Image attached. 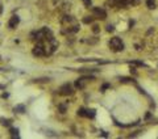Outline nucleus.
I'll return each instance as SVG.
<instances>
[{"mask_svg":"<svg viewBox=\"0 0 158 139\" xmlns=\"http://www.w3.org/2000/svg\"><path fill=\"white\" fill-rule=\"evenodd\" d=\"M94 32H95V33H98V32H99V26H98V25H95V26H94Z\"/></svg>","mask_w":158,"mask_h":139,"instance_id":"aec40b11","label":"nucleus"},{"mask_svg":"<svg viewBox=\"0 0 158 139\" xmlns=\"http://www.w3.org/2000/svg\"><path fill=\"white\" fill-rule=\"evenodd\" d=\"M95 114H96L95 109H86V117H88V118H95Z\"/></svg>","mask_w":158,"mask_h":139,"instance_id":"6e6552de","label":"nucleus"},{"mask_svg":"<svg viewBox=\"0 0 158 139\" xmlns=\"http://www.w3.org/2000/svg\"><path fill=\"white\" fill-rule=\"evenodd\" d=\"M19 22H20V17L17 16V15H13V16L9 18V21H8V28H9V29H15V28L19 25Z\"/></svg>","mask_w":158,"mask_h":139,"instance_id":"423d86ee","label":"nucleus"},{"mask_svg":"<svg viewBox=\"0 0 158 139\" xmlns=\"http://www.w3.org/2000/svg\"><path fill=\"white\" fill-rule=\"evenodd\" d=\"M11 122H12L11 119H4V118H0V123H1L3 126H9V125H11Z\"/></svg>","mask_w":158,"mask_h":139,"instance_id":"f8f14e48","label":"nucleus"},{"mask_svg":"<svg viewBox=\"0 0 158 139\" xmlns=\"http://www.w3.org/2000/svg\"><path fill=\"white\" fill-rule=\"evenodd\" d=\"M82 1H83V4H84V7H87V8H90L91 7V0H82Z\"/></svg>","mask_w":158,"mask_h":139,"instance_id":"2eb2a0df","label":"nucleus"},{"mask_svg":"<svg viewBox=\"0 0 158 139\" xmlns=\"http://www.w3.org/2000/svg\"><path fill=\"white\" fill-rule=\"evenodd\" d=\"M15 112H16V113H24V112H25V106H24V105L15 106Z\"/></svg>","mask_w":158,"mask_h":139,"instance_id":"9b49d317","label":"nucleus"},{"mask_svg":"<svg viewBox=\"0 0 158 139\" xmlns=\"http://www.w3.org/2000/svg\"><path fill=\"white\" fill-rule=\"evenodd\" d=\"M138 0H119V5H133V4H137Z\"/></svg>","mask_w":158,"mask_h":139,"instance_id":"0eeeda50","label":"nucleus"},{"mask_svg":"<svg viewBox=\"0 0 158 139\" xmlns=\"http://www.w3.org/2000/svg\"><path fill=\"white\" fill-rule=\"evenodd\" d=\"M59 110H61V113H65V112H66V106H65V105H59Z\"/></svg>","mask_w":158,"mask_h":139,"instance_id":"f3484780","label":"nucleus"},{"mask_svg":"<svg viewBox=\"0 0 158 139\" xmlns=\"http://www.w3.org/2000/svg\"><path fill=\"white\" fill-rule=\"evenodd\" d=\"M78 116L86 117V109H84V108H81V109H78Z\"/></svg>","mask_w":158,"mask_h":139,"instance_id":"4468645a","label":"nucleus"},{"mask_svg":"<svg viewBox=\"0 0 158 139\" xmlns=\"http://www.w3.org/2000/svg\"><path fill=\"white\" fill-rule=\"evenodd\" d=\"M107 30H108V32H113V30H115L113 25H108V26H107Z\"/></svg>","mask_w":158,"mask_h":139,"instance_id":"6ab92c4d","label":"nucleus"},{"mask_svg":"<svg viewBox=\"0 0 158 139\" xmlns=\"http://www.w3.org/2000/svg\"><path fill=\"white\" fill-rule=\"evenodd\" d=\"M146 5H148V8H150V9H154L155 8V0H146Z\"/></svg>","mask_w":158,"mask_h":139,"instance_id":"9d476101","label":"nucleus"},{"mask_svg":"<svg viewBox=\"0 0 158 139\" xmlns=\"http://www.w3.org/2000/svg\"><path fill=\"white\" fill-rule=\"evenodd\" d=\"M107 88H109V84H104V85L101 87V89H100V91H101V92H104V91L107 89Z\"/></svg>","mask_w":158,"mask_h":139,"instance_id":"a211bd4d","label":"nucleus"},{"mask_svg":"<svg viewBox=\"0 0 158 139\" xmlns=\"http://www.w3.org/2000/svg\"><path fill=\"white\" fill-rule=\"evenodd\" d=\"M92 15H94L95 18H99V20H105L107 18V12L100 7H95L92 9Z\"/></svg>","mask_w":158,"mask_h":139,"instance_id":"20e7f679","label":"nucleus"},{"mask_svg":"<svg viewBox=\"0 0 158 139\" xmlns=\"http://www.w3.org/2000/svg\"><path fill=\"white\" fill-rule=\"evenodd\" d=\"M95 77L91 76V75H86V76H82L79 77V79L75 81V88H78V89H83L84 87H86V84L88 83V80H94Z\"/></svg>","mask_w":158,"mask_h":139,"instance_id":"f03ea898","label":"nucleus"},{"mask_svg":"<svg viewBox=\"0 0 158 139\" xmlns=\"http://www.w3.org/2000/svg\"><path fill=\"white\" fill-rule=\"evenodd\" d=\"M9 134L12 138H19V130L15 129V127H11L9 129Z\"/></svg>","mask_w":158,"mask_h":139,"instance_id":"1a4fd4ad","label":"nucleus"},{"mask_svg":"<svg viewBox=\"0 0 158 139\" xmlns=\"http://www.w3.org/2000/svg\"><path fill=\"white\" fill-rule=\"evenodd\" d=\"M4 88H5L4 85H0V89H4Z\"/></svg>","mask_w":158,"mask_h":139,"instance_id":"412c9836","label":"nucleus"},{"mask_svg":"<svg viewBox=\"0 0 158 139\" xmlns=\"http://www.w3.org/2000/svg\"><path fill=\"white\" fill-rule=\"evenodd\" d=\"M33 55L34 56H46V53H45V46L42 42H37L36 46L33 47Z\"/></svg>","mask_w":158,"mask_h":139,"instance_id":"7ed1b4c3","label":"nucleus"},{"mask_svg":"<svg viewBox=\"0 0 158 139\" xmlns=\"http://www.w3.org/2000/svg\"><path fill=\"white\" fill-rule=\"evenodd\" d=\"M131 63H133V64H136V66H142V67L145 66L142 62H137V60H133V62H131Z\"/></svg>","mask_w":158,"mask_h":139,"instance_id":"dca6fc26","label":"nucleus"},{"mask_svg":"<svg viewBox=\"0 0 158 139\" xmlns=\"http://www.w3.org/2000/svg\"><path fill=\"white\" fill-rule=\"evenodd\" d=\"M92 21H94V17H90V16H86L83 18V22L84 24H91Z\"/></svg>","mask_w":158,"mask_h":139,"instance_id":"ddd939ff","label":"nucleus"},{"mask_svg":"<svg viewBox=\"0 0 158 139\" xmlns=\"http://www.w3.org/2000/svg\"><path fill=\"white\" fill-rule=\"evenodd\" d=\"M73 85L71 84H69V83H66V84H63V85H61V88H59V91H58V93L59 95H62V96H69V95H73Z\"/></svg>","mask_w":158,"mask_h":139,"instance_id":"39448f33","label":"nucleus"},{"mask_svg":"<svg viewBox=\"0 0 158 139\" xmlns=\"http://www.w3.org/2000/svg\"><path fill=\"white\" fill-rule=\"evenodd\" d=\"M109 49L115 53H119V51H123L124 50V42L119 38V37H113L109 41Z\"/></svg>","mask_w":158,"mask_h":139,"instance_id":"f257e3e1","label":"nucleus"}]
</instances>
